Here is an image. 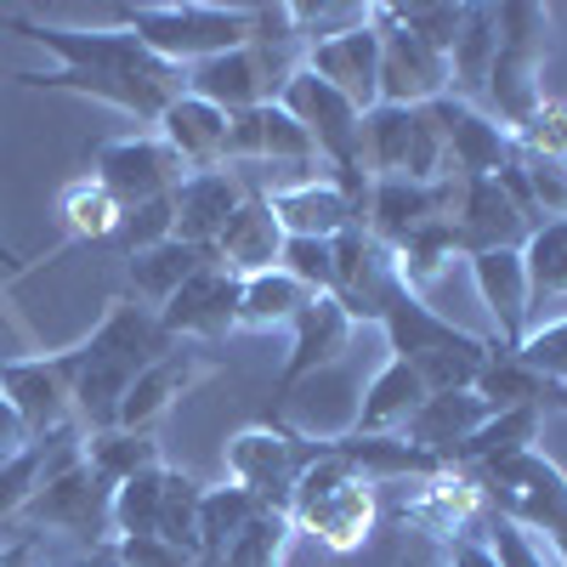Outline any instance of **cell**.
<instances>
[{
    "label": "cell",
    "mask_w": 567,
    "mask_h": 567,
    "mask_svg": "<svg viewBox=\"0 0 567 567\" xmlns=\"http://www.w3.org/2000/svg\"><path fill=\"white\" fill-rule=\"evenodd\" d=\"M483 539H488V550H494L499 567H561L539 534H528L523 523H511V516H499V511H488Z\"/></svg>",
    "instance_id": "obj_44"
},
{
    "label": "cell",
    "mask_w": 567,
    "mask_h": 567,
    "mask_svg": "<svg viewBox=\"0 0 567 567\" xmlns=\"http://www.w3.org/2000/svg\"><path fill=\"white\" fill-rule=\"evenodd\" d=\"M256 516H261V499L245 494L239 483L205 488V499H199V567H221V556L239 545V534Z\"/></svg>",
    "instance_id": "obj_34"
},
{
    "label": "cell",
    "mask_w": 567,
    "mask_h": 567,
    "mask_svg": "<svg viewBox=\"0 0 567 567\" xmlns=\"http://www.w3.org/2000/svg\"><path fill=\"white\" fill-rule=\"evenodd\" d=\"M352 336H358V323L352 312L336 301V296H312L296 323H290V358H284V374H278V409H290L296 386L312 381L318 369L329 363H341L352 352Z\"/></svg>",
    "instance_id": "obj_17"
},
{
    "label": "cell",
    "mask_w": 567,
    "mask_h": 567,
    "mask_svg": "<svg viewBox=\"0 0 567 567\" xmlns=\"http://www.w3.org/2000/svg\"><path fill=\"white\" fill-rule=\"evenodd\" d=\"M58 210L69 221V245H103V239H114V227L125 216V205L109 194L103 182H91V176H80V182L63 187Z\"/></svg>",
    "instance_id": "obj_37"
},
{
    "label": "cell",
    "mask_w": 567,
    "mask_h": 567,
    "mask_svg": "<svg viewBox=\"0 0 567 567\" xmlns=\"http://www.w3.org/2000/svg\"><path fill=\"white\" fill-rule=\"evenodd\" d=\"M227 483H239L245 494H256L261 505L284 511L301 483V471L318 460L312 437L290 432V425H245L227 437Z\"/></svg>",
    "instance_id": "obj_10"
},
{
    "label": "cell",
    "mask_w": 567,
    "mask_h": 567,
    "mask_svg": "<svg viewBox=\"0 0 567 567\" xmlns=\"http://www.w3.org/2000/svg\"><path fill=\"white\" fill-rule=\"evenodd\" d=\"M494 409L477 398V392H432L409 420H403V443H414V449H425V454H437V460H449L477 425L488 420Z\"/></svg>",
    "instance_id": "obj_28"
},
{
    "label": "cell",
    "mask_w": 567,
    "mask_h": 567,
    "mask_svg": "<svg viewBox=\"0 0 567 567\" xmlns=\"http://www.w3.org/2000/svg\"><path fill=\"white\" fill-rule=\"evenodd\" d=\"M420 403H425V386H420L414 363L386 358L381 374H374V381L363 386L358 414H352L347 432H358V437H398V432H403V420H409Z\"/></svg>",
    "instance_id": "obj_29"
},
{
    "label": "cell",
    "mask_w": 567,
    "mask_h": 567,
    "mask_svg": "<svg viewBox=\"0 0 567 567\" xmlns=\"http://www.w3.org/2000/svg\"><path fill=\"white\" fill-rule=\"evenodd\" d=\"M381 336H386L392 358H403V363H414V358H425V352H443V347H471V341H477L471 329H460V323L443 318L437 307H425V296L409 290V284H398V290L386 296Z\"/></svg>",
    "instance_id": "obj_26"
},
{
    "label": "cell",
    "mask_w": 567,
    "mask_h": 567,
    "mask_svg": "<svg viewBox=\"0 0 567 567\" xmlns=\"http://www.w3.org/2000/svg\"><path fill=\"white\" fill-rule=\"evenodd\" d=\"M488 505H483V488H477V477H465V471H437V477H420L414 483V494L403 499V523H414V528H425L432 539H454V534H471L477 528V516H483Z\"/></svg>",
    "instance_id": "obj_25"
},
{
    "label": "cell",
    "mask_w": 567,
    "mask_h": 567,
    "mask_svg": "<svg viewBox=\"0 0 567 567\" xmlns=\"http://www.w3.org/2000/svg\"><path fill=\"white\" fill-rule=\"evenodd\" d=\"M0 567H40V534H23L12 545H0Z\"/></svg>",
    "instance_id": "obj_53"
},
{
    "label": "cell",
    "mask_w": 567,
    "mask_h": 567,
    "mask_svg": "<svg viewBox=\"0 0 567 567\" xmlns=\"http://www.w3.org/2000/svg\"><path fill=\"white\" fill-rule=\"evenodd\" d=\"M182 176H187V165L165 148L159 136H109V142L91 148V182H103L125 210L148 205V199H165Z\"/></svg>",
    "instance_id": "obj_12"
},
{
    "label": "cell",
    "mask_w": 567,
    "mask_h": 567,
    "mask_svg": "<svg viewBox=\"0 0 567 567\" xmlns=\"http://www.w3.org/2000/svg\"><path fill=\"white\" fill-rule=\"evenodd\" d=\"M34 437H29V425H23V414L12 409V398L0 392V454H18V449H29Z\"/></svg>",
    "instance_id": "obj_52"
},
{
    "label": "cell",
    "mask_w": 567,
    "mask_h": 567,
    "mask_svg": "<svg viewBox=\"0 0 567 567\" xmlns=\"http://www.w3.org/2000/svg\"><path fill=\"white\" fill-rule=\"evenodd\" d=\"M165 471H171V465L136 471L131 483H120V488H114V499H109V523H114V539H131V534H159Z\"/></svg>",
    "instance_id": "obj_41"
},
{
    "label": "cell",
    "mask_w": 567,
    "mask_h": 567,
    "mask_svg": "<svg viewBox=\"0 0 567 567\" xmlns=\"http://www.w3.org/2000/svg\"><path fill=\"white\" fill-rule=\"evenodd\" d=\"M329 256H336V284H329V296L352 312V323H381L386 296L403 284L392 250L374 239L369 227H347V233L329 239Z\"/></svg>",
    "instance_id": "obj_13"
},
{
    "label": "cell",
    "mask_w": 567,
    "mask_h": 567,
    "mask_svg": "<svg viewBox=\"0 0 567 567\" xmlns=\"http://www.w3.org/2000/svg\"><path fill=\"white\" fill-rule=\"evenodd\" d=\"M374 23H381V103L386 109H432L437 97H449L454 74L437 45H425L420 34L392 23L386 7H374Z\"/></svg>",
    "instance_id": "obj_11"
},
{
    "label": "cell",
    "mask_w": 567,
    "mask_h": 567,
    "mask_svg": "<svg viewBox=\"0 0 567 567\" xmlns=\"http://www.w3.org/2000/svg\"><path fill=\"white\" fill-rule=\"evenodd\" d=\"M301 69V52H272V45H233L187 69V97H205L221 114H245L261 103H278L284 80Z\"/></svg>",
    "instance_id": "obj_9"
},
{
    "label": "cell",
    "mask_w": 567,
    "mask_h": 567,
    "mask_svg": "<svg viewBox=\"0 0 567 567\" xmlns=\"http://www.w3.org/2000/svg\"><path fill=\"white\" fill-rule=\"evenodd\" d=\"M239 290L245 278H233L227 267L210 261L159 307V329L171 341H227L239 329Z\"/></svg>",
    "instance_id": "obj_18"
},
{
    "label": "cell",
    "mask_w": 567,
    "mask_h": 567,
    "mask_svg": "<svg viewBox=\"0 0 567 567\" xmlns=\"http://www.w3.org/2000/svg\"><path fill=\"white\" fill-rule=\"evenodd\" d=\"M80 454H85V465L97 471V477H103L109 488L131 483L136 471L165 465V454H159L154 432H125V425H109V432H85V437H80Z\"/></svg>",
    "instance_id": "obj_35"
},
{
    "label": "cell",
    "mask_w": 567,
    "mask_h": 567,
    "mask_svg": "<svg viewBox=\"0 0 567 567\" xmlns=\"http://www.w3.org/2000/svg\"><path fill=\"white\" fill-rule=\"evenodd\" d=\"M120 29H131L171 69H194L216 52L250 45L256 7H125Z\"/></svg>",
    "instance_id": "obj_4"
},
{
    "label": "cell",
    "mask_w": 567,
    "mask_h": 567,
    "mask_svg": "<svg viewBox=\"0 0 567 567\" xmlns=\"http://www.w3.org/2000/svg\"><path fill=\"white\" fill-rule=\"evenodd\" d=\"M63 437H69V432H58V437H34L29 449H18V454L0 460V523H12V516L29 511V499H34L40 483H45V465H52V449H58Z\"/></svg>",
    "instance_id": "obj_40"
},
{
    "label": "cell",
    "mask_w": 567,
    "mask_h": 567,
    "mask_svg": "<svg viewBox=\"0 0 567 567\" xmlns=\"http://www.w3.org/2000/svg\"><path fill=\"white\" fill-rule=\"evenodd\" d=\"M176 341L159 329V312L142 301H109L103 323L85 341L63 347L69 374H74V425L85 432H109L120 420V403L131 392V381L154 358H165Z\"/></svg>",
    "instance_id": "obj_2"
},
{
    "label": "cell",
    "mask_w": 567,
    "mask_h": 567,
    "mask_svg": "<svg viewBox=\"0 0 567 567\" xmlns=\"http://www.w3.org/2000/svg\"><path fill=\"white\" fill-rule=\"evenodd\" d=\"M278 267L290 272L301 290H312V296H329V284H336V256H329V239H284Z\"/></svg>",
    "instance_id": "obj_47"
},
{
    "label": "cell",
    "mask_w": 567,
    "mask_h": 567,
    "mask_svg": "<svg viewBox=\"0 0 567 567\" xmlns=\"http://www.w3.org/2000/svg\"><path fill=\"white\" fill-rule=\"evenodd\" d=\"M454 199H460V176L454 182H374L369 187L363 227L386 250H398L409 233L432 227V221H449L454 216Z\"/></svg>",
    "instance_id": "obj_22"
},
{
    "label": "cell",
    "mask_w": 567,
    "mask_h": 567,
    "mask_svg": "<svg viewBox=\"0 0 567 567\" xmlns=\"http://www.w3.org/2000/svg\"><path fill=\"white\" fill-rule=\"evenodd\" d=\"M301 69H312L323 85H336L358 114H369L374 103H381V23H374V7H369L363 23L307 45Z\"/></svg>",
    "instance_id": "obj_15"
},
{
    "label": "cell",
    "mask_w": 567,
    "mask_h": 567,
    "mask_svg": "<svg viewBox=\"0 0 567 567\" xmlns=\"http://www.w3.org/2000/svg\"><path fill=\"white\" fill-rule=\"evenodd\" d=\"M539 420H545L539 409H499V414H488L443 465H449V471H465V477H483V471H494L499 460L528 454V449L539 443Z\"/></svg>",
    "instance_id": "obj_31"
},
{
    "label": "cell",
    "mask_w": 567,
    "mask_h": 567,
    "mask_svg": "<svg viewBox=\"0 0 567 567\" xmlns=\"http://www.w3.org/2000/svg\"><path fill=\"white\" fill-rule=\"evenodd\" d=\"M12 261H18V256H12V250H7V245H0V267H12Z\"/></svg>",
    "instance_id": "obj_55"
},
{
    "label": "cell",
    "mask_w": 567,
    "mask_h": 567,
    "mask_svg": "<svg viewBox=\"0 0 567 567\" xmlns=\"http://www.w3.org/2000/svg\"><path fill=\"white\" fill-rule=\"evenodd\" d=\"M154 136L187 171H216L227 159V114L205 97H187V91L154 120Z\"/></svg>",
    "instance_id": "obj_27"
},
{
    "label": "cell",
    "mask_w": 567,
    "mask_h": 567,
    "mask_svg": "<svg viewBox=\"0 0 567 567\" xmlns=\"http://www.w3.org/2000/svg\"><path fill=\"white\" fill-rule=\"evenodd\" d=\"M494 52H499V7H460V34H454V52H449L454 97H465V103L483 97Z\"/></svg>",
    "instance_id": "obj_33"
},
{
    "label": "cell",
    "mask_w": 567,
    "mask_h": 567,
    "mask_svg": "<svg viewBox=\"0 0 567 567\" xmlns=\"http://www.w3.org/2000/svg\"><path fill=\"white\" fill-rule=\"evenodd\" d=\"M114 556L125 567H199V556H187L182 545L159 539V534H131V539H114Z\"/></svg>",
    "instance_id": "obj_50"
},
{
    "label": "cell",
    "mask_w": 567,
    "mask_h": 567,
    "mask_svg": "<svg viewBox=\"0 0 567 567\" xmlns=\"http://www.w3.org/2000/svg\"><path fill=\"white\" fill-rule=\"evenodd\" d=\"M199 499L205 483L187 471H165V499H159V539L182 545L187 556H199Z\"/></svg>",
    "instance_id": "obj_43"
},
{
    "label": "cell",
    "mask_w": 567,
    "mask_h": 567,
    "mask_svg": "<svg viewBox=\"0 0 567 567\" xmlns=\"http://www.w3.org/2000/svg\"><path fill=\"white\" fill-rule=\"evenodd\" d=\"M386 18L392 23H403L409 34H420L425 45H437V52L449 58L454 52V34H460V7H386Z\"/></svg>",
    "instance_id": "obj_48"
},
{
    "label": "cell",
    "mask_w": 567,
    "mask_h": 567,
    "mask_svg": "<svg viewBox=\"0 0 567 567\" xmlns=\"http://www.w3.org/2000/svg\"><path fill=\"white\" fill-rule=\"evenodd\" d=\"M465 267H471V284H477L488 318H494V347L516 352L523 336L534 329V296H528L523 250H477V256H465Z\"/></svg>",
    "instance_id": "obj_20"
},
{
    "label": "cell",
    "mask_w": 567,
    "mask_h": 567,
    "mask_svg": "<svg viewBox=\"0 0 567 567\" xmlns=\"http://www.w3.org/2000/svg\"><path fill=\"white\" fill-rule=\"evenodd\" d=\"M454 256H465L460 250V233H454V216L449 221H432V227H420V233H409V239L392 250V261H398V278L409 284V290H425Z\"/></svg>",
    "instance_id": "obj_39"
},
{
    "label": "cell",
    "mask_w": 567,
    "mask_h": 567,
    "mask_svg": "<svg viewBox=\"0 0 567 567\" xmlns=\"http://www.w3.org/2000/svg\"><path fill=\"white\" fill-rule=\"evenodd\" d=\"M0 392L12 398L23 414L29 437H58L74 432V374L63 352H40V358H12L0 363Z\"/></svg>",
    "instance_id": "obj_14"
},
{
    "label": "cell",
    "mask_w": 567,
    "mask_h": 567,
    "mask_svg": "<svg viewBox=\"0 0 567 567\" xmlns=\"http://www.w3.org/2000/svg\"><path fill=\"white\" fill-rule=\"evenodd\" d=\"M312 449H318V437H312ZM284 516H290L296 534L318 539L323 550H341V556L363 550L374 534V483H363L347 460L318 449V460L301 471Z\"/></svg>",
    "instance_id": "obj_3"
},
{
    "label": "cell",
    "mask_w": 567,
    "mask_h": 567,
    "mask_svg": "<svg viewBox=\"0 0 567 567\" xmlns=\"http://www.w3.org/2000/svg\"><path fill=\"white\" fill-rule=\"evenodd\" d=\"M278 256H284V227H278V216L267 210V199L250 194L245 210L233 216L227 233L216 239V267H227L233 278H256V272L278 267Z\"/></svg>",
    "instance_id": "obj_30"
},
{
    "label": "cell",
    "mask_w": 567,
    "mask_h": 567,
    "mask_svg": "<svg viewBox=\"0 0 567 567\" xmlns=\"http://www.w3.org/2000/svg\"><path fill=\"white\" fill-rule=\"evenodd\" d=\"M216 250H199V245H182V239H165L154 250H136L125 256V284H131V301L142 307H165L187 278H194L199 267H210Z\"/></svg>",
    "instance_id": "obj_32"
},
{
    "label": "cell",
    "mask_w": 567,
    "mask_h": 567,
    "mask_svg": "<svg viewBox=\"0 0 567 567\" xmlns=\"http://www.w3.org/2000/svg\"><path fill=\"white\" fill-rule=\"evenodd\" d=\"M432 120H437V131H443L449 171H454L460 182H471V176H499L516 154H523V148H516V136H511L488 109L454 97V91L432 103Z\"/></svg>",
    "instance_id": "obj_16"
},
{
    "label": "cell",
    "mask_w": 567,
    "mask_h": 567,
    "mask_svg": "<svg viewBox=\"0 0 567 567\" xmlns=\"http://www.w3.org/2000/svg\"><path fill=\"white\" fill-rule=\"evenodd\" d=\"M545 45H550V7L534 0H505L499 7V52L488 69L483 97L494 103V120L516 131L545 103Z\"/></svg>",
    "instance_id": "obj_5"
},
{
    "label": "cell",
    "mask_w": 567,
    "mask_h": 567,
    "mask_svg": "<svg viewBox=\"0 0 567 567\" xmlns=\"http://www.w3.org/2000/svg\"><path fill=\"white\" fill-rule=\"evenodd\" d=\"M7 29H18L23 40L45 45L58 58L52 69H18L12 85L109 103L131 114L136 125H154L187 91V69H171L165 58H154L131 29H69V23H40V18H7Z\"/></svg>",
    "instance_id": "obj_1"
},
{
    "label": "cell",
    "mask_w": 567,
    "mask_h": 567,
    "mask_svg": "<svg viewBox=\"0 0 567 567\" xmlns=\"http://www.w3.org/2000/svg\"><path fill=\"white\" fill-rule=\"evenodd\" d=\"M516 358H523L534 374H545L550 386H567V318L534 323L523 336V347H516Z\"/></svg>",
    "instance_id": "obj_46"
},
{
    "label": "cell",
    "mask_w": 567,
    "mask_h": 567,
    "mask_svg": "<svg viewBox=\"0 0 567 567\" xmlns=\"http://www.w3.org/2000/svg\"><path fill=\"white\" fill-rule=\"evenodd\" d=\"M443 567H499V561H494V550H488L483 534H454L443 545Z\"/></svg>",
    "instance_id": "obj_51"
},
{
    "label": "cell",
    "mask_w": 567,
    "mask_h": 567,
    "mask_svg": "<svg viewBox=\"0 0 567 567\" xmlns=\"http://www.w3.org/2000/svg\"><path fill=\"white\" fill-rule=\"evenodd\" d=\"M245 199H250V182L233 171V165L187 171V176L171 187L176 239H182V245H199V250H216V239L227 233V221L245 210Z\"/></svg>",
    "instance_id": "obj_19"
},
{
    "label": "cell",
    "mask_w": 567,
    "mask_h": 567,
    "mask_svg": "<svg viewBox=\"0 0 567 567\" xmlns=\"http://www.w3.org/2000/svg\"><path fill=\"white\" fill-rule=\"evenodd\" d=\"M523 261H528V296H534V312L550 307V301H567V221H545L528 233L523 245Z\"/></svg>",
    "instance_id": "obj_38"
},
{
    "label": "cell",
    "mask_w": 567,
    "mask_h": 567,
    "mask_svg": "<svg viewBox=\"0 0 567 567\" xmlns=\"http://www.w3.org/2000/svg\"><path fill=\"white\" fill-rule=\"evenodd\" d=\"M114 239H120V250H125V256L154 250V245L176 239V210H171V194H165V199H148V205H131V210L120 216V227H114Z\"/></svg>",
    "instance_id": "obj_45"
},
{
    "label": "cell",
    "mask_w": 567,
    "mask_h": 567,
    "mask_svg": "<svg viewBox=\"0 0 567 567\" xmlns=\"http://www.w3.org/2000/svg\"><path fill=\"white\" fill-rule=\"evenodd\" d=\"M477 488H483L488 511H499L511 523H523L528 534H539L550 545V556L567 567V471L550 454H539V449L511 454L494 471H483Z\"/></svg>",
    "instance_id": "obj_6"
},
{
    "label": "cell",
    "mask_w": 567,
    "mask_h": 567,
    "mask_svg": "<svg viewBox=\"0 0 567 567\" xmlns=\"http://www.w3.org/2000/svg\"><path fill=\"white\" fill-rule=\"evenodd\" d=\"M545 392H550V381H545V374H534L516 352H494L488 369H483V381H477V398H483L494 414H499V409H539Z\"/></svg>",
    "instance_id": "obj_42"
},
{
    "label": "cell",
    "mask_w": 567,
    "mask_h": 567,
    "mask_svg": "<svg viewBox=\"0 0 567 567\" xmlns=\"http://www.w3.org/2000/svg\"><path fill=\"white\" fill-rule=\"evenodd\" d=\"M69 567H125V561L114 556V545H103V550H91V556H80V561H69Z\"/></svg>",
    "instance_id": "obj_54"
},
{
    "label": "cell",
    "mask_w": 567,
    "mask_h": 567,
    "mask_svg": "<svg viewBox=\"0 0 567 567\" xmlns=\"http://www.w3.org/2000/svg\"><path fill=\"white\" fill-rule=\"evenodd\" d=\"M307 301H312V290H301L284 267H267V272L245 278V290H239V329H290Z\"/></svg>",
    "instance_id": "obj_36"
},
{
    "label": "cell",
    "mask_w": 567,
    "mask_h": 567,
    "mask_svg": "<svg viewBox=\"0 0 567 567\" xmlns=\"http://www.w3.org/2000/svg\"><path fill=\"white\" fill-rule=\"evenodd\" d=\"M109 499L114 488L97 477V471L85 465L80 454V437L69 432L58 449H52V465H45V483L40 494L29 499V523L34 528H52V534H74L85 545H114V523H109Z\"/></svg>",
    "instance_id": "obj_7"
},
{
    "label": "cell",
    "mask_w": 567,
    "mask_h": 567,
    "mask_svg": "<svg viewBox=\"0 0 567 567\" xmlns=\"http://www.w3.org/2000/svg\"><path fill=\"white\" fill-rule=\"evenodd\" d=\"M363 171L374 182H454L443 131L432 109H386L363 114Z\"/></svg>",
    "instance_id": "obj_8"
},
{
    "label": "cell",
    "mask_w": 567,
    "mask_h": 567,
    "mask_svg": "<svg viewBox=\"0 0 567 567\" xmlns=\"http://www.w3.org/2000/svg\"><path fill=\"white\" fill-rule=\"evenodd\" d=\"M261 199L278 216L284 239H336V233H347V227H363L358 210H352V199L329 176L272 182V187H261Z\"/></svg>",
    "instance_id": "obj_23"
},
{
    "label": "cell",
    "mask_w": 567,
    "mask_h": 567,
    "mask_svg": "<svg viewBox=\"0 0 567 567\" xmlns=\"http://www.w3.org/2000/svg\"><path fill=\"white\" fill-rule=\"evenodd\" d=\"M523 176H528V194H534L539 216L545 221H567V165L539 159V154H523Z\"/></svg>",
    "instance_id": "obj_49"
},
{
    "label": "cell",
    "mask_w": 567,
    "mask_h": 567,
    "mask_svg": "<svg viewBox=\"0 0 567 567\" xmlns=\"http://www.w3.org/2000/svg\"><path fill=\"white\" fill-rule=\"evenodd\" d=\"M0 460H7V454H0Z\"/></svg>",
    "instance_id": "obj_56"
},
{
    "label": "cell",
    "mask_w": 567,
    "mask_h": 567,
    "mask_svg": "<svg viewBox=\"0 0 567 567\" xmlns=\"http://www.w3.org/2000/svg\"><path fill=\"white\" fill-rule=\"evenodd\" d=\"M454 233H460V250L477 256V250H523L534 227L523 221V210L511 205V194L494 176H471L460 182V199H454Z\"/></svg>",
    "instance_id": "obj_24"
},
{
    "label": "cell",
    "mask_w": 567,
    "mask_h": 567,
    "mask_svg": "<svg viewBox=\"0 0 567 567\" xmlns=\"http://www.w3.org/2000/svg\"><path fill=\"white\" fill-rule=\"evenodd\" d=\"M210 374H216V358L187 352V347H171L165 358H154V363L131 381V392H125L114 425H125V432H154V425H159L187 392H194V386H205Z\"/></svg>",
    "instance_id": "obj_21"
}]
</instances>
